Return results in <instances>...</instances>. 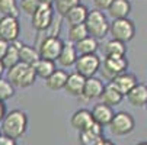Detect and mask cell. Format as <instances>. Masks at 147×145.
Returning a JSON list of instances; mask_svg holds the SVG:
<instances>
[{
    "mask_svg": "<svg viewBox=\"0 0 147 145\" xmlns=\"http://www.w3.org/2000/svg\"><path fill=\"white\" fill-rule=\"evenodd\" d=\"M28 128V116L24 110H10L5 115L2 125H0V134L6 135L12 139L20 138Z\"/></svg>",
    "mask_w": 147,
    "mask_h": 145,
    "instance_id": "obj_1",
    "label": "cell"
},
{
    "mask_svg": "<svg viewBox=\"0 0 147 145\" xmlns=\"http://www.w3.org/2000/svg\"><path fill=\"white\" fill-rule=\"evenodd\" d=\"M7 80L13 87L26 89L35 83L36 76H35L34 67L26 65L24 63H18L15 67L7 70Z\"/></svg>",
    "mask_w": 147,
    "mask_h": 145,
    "instance_id": "obj_2",
    "label": "cell"
},
{
    "mask_svg": "<svg viewBox=\"0 0 147 145\" xmlns=\"http://www.w3.org/2000/svg\"><path fill=\"white\" fill-rule=\"evenodd\" d=\"M85 26L88 29L89 36L95 38V39H102L107 36V33L109 32V22L107 16L99 10H90L88 12L86 20H85Z\"/></svg>",
    "mask_w": 147,
    "mask_h": 145,
    "instance_id": "obj_3",
    "label": "cell"
},
{
    "mask_svg": "<svg viewBox=\"0 0 147 145\" xmlns=\"http://www.w3.org/2000/svg\"><path fill=\"white\" fill-rule=\"evenodd\" d=\"M128 68V59L125 57H105L103 63H100V74L108 81L114 80L117 76L125 73Z\"/></svg>",
    "mask_w": 147,
    "mask_h": 145,
    "instance_id": "obj_4",
    "label": "cell"
},
{
    "mask_svg": "<svg viewBox=\"0 0 147 145\" xmlns=\"http://www.w3.org/2000/svg\"><path fill=\"white\" fill-rule=\"evenodd\" d=\"M109 32L112 35V39L119 41V42H128L136 35V25L131 19H114L109 25Z\"/></svg>",
    "mask_w": 147,
    "mask_h": 145,
    "instance_id": "obj_5",
    "label": "cell"
},
{
    "mask_svg": "<svg viewBox=\"0 0 147 145\" xmlns=\"http://www.w3.org/2000/svg\"><path fill=\"white\" fill-rule=\"evenodd\" d=\"M63 45H64V42H63L58 36H44L39 41V45L36 48L39 58L55 63L60 52H61Z\"/></svg>",
    "mask_w": 147,
    "mask_h": 145,
    "instance_id": "obj_6",
    "label": "cell"
},
{
    "mask_svg": "<svg viewBox=\"0 0 147 145\" xmlns=\"http://www.w3.org/2000/svg\"><path fill=\"white\" fill-rule=\"evenodd\" d=\"M136 126V120L131 113L128 112H118L114 115L111 123H109V129L111 134L115 136H125L134 131Z\"/></svg>",
    "mask_w": 147,
    "mask_h": 145,
    "instance_id": "obj_7",
    "label": "cell"
},
{
    "mask_svg": "<svg viewBox=\"0 0 147 145\" xmlns=\"http://www.w3.org/2000/svg\"><path fill=\"white\" fill-rule=\"evenodd\" d=\"M100 58L96 54H90V55H79L76 59V73L80 74L85 78H90L95 77V74L99 71L100 68Z\"/></svg>",
    "mask_w": 147,
    "mask_h": 145,
    "instance_id": "obj_8",
    "label": "cell"
},
{
    "mask_svg": "<svg viewBox=\"0 0 147 145\" xmlns=\"http://www.w3.org/2000/svg\"><path fill=\"white\" fill-rule=\"evenodd\" d=\"M54 9L53 6H44V7H39L38 10H35L31 17H32V28L36 32H44L47 31L53 22H54Z\"/></svg>",
    "mask_w": 147,
    "mask_h": 145,
    "instance_id": "obj_9",
    "label": "cell"
},
{
    "mask_svg": "<svg viewBox=\"0 0 147 145\" xmlns=\"http://www.w3.org/2000/svg\"><path fill=\"white\" fill-rule=\"evenodd\" d=\"M19 33H20V25L18 17H12V16L0 17V39L12 44L15 41H18Z\"/></svg>",
    "mask_w": 147,
    "mask_h": 145,
    "instance_id": "obj_10",
    "label": "cell"
},
{
    "mask_svg": "<svg viewBox=\"0 0 147 145\" xmlns=\"http://www.w3.org/2000/svg\"><path fill=\"white\" fill-rule=\"evenodd\" d=\"M109 83H111V84H112L122 96H127V94L138 84V80H137V77H136L134 74L125 71V73L117 76V77H115L114 80H111Z\"/></svg>",
    "mask_w": 147,
    "mask_h": 145,
    "instance_id": "obj_11",
    "label": "cell"
},
{
    "mask_svg": "<svg viewBox=\"0 0 147 145\" xmlns=\"http://www.w3.org/2000/svg\"><path fill=\"white\" fill-rule=\"evenodd\" d=\"M103 139V128L96 123H93L89 129L79 132V142L82 145H102Z\"/></svg>",
    "mask_w": 147,
    "mask_h": 145,
    "instance_id": "obj_12",
    "label": "cell"
},
{
    "mask_svg": "<svg viewBox=\"0 0 147 145\" xmlns=\"http://www.w3.org/2000/svg\"><path fill=\"white\" fill-rule=\"evenodd\" d=\"M90 113H92L93 122L96 123V125L102 126V128L103 126H109V123H111V120H112V118L115 115L114 109L107 106V105H103V103H98V105H95L93 109L90 110Z\"/></svg>",
    "mask_w": 147,
    "mask_h": 145,
    "instance_id": "obj_13",
    "label": "cell"
},
{
    "mask_svg": "<svg viewBox=\"0 0 147 145\" xmlns=\"http://www.w3.org/2000/svg\"><path fill=\"white\" fill-rule=\"evenodd\" d=\"M70 123H71V126H73L76 131L82 132V131L89 129L95 122H93V119H92L90 110H88V109H79V110H76V112L73 113V116H71V119H70Z\"/></svg>",
    "mask_w": 147,
    "mask_h": 145,
    "instance_id": "obj_14",
    "label": "cell"
},
{
    "mask_svg": "<svg viewBox=\"0 0 147 145\" xmlns=\"http://www.w3.org/2000/svg\"><path fill=\"white\" fill-rule=\"evenodd\" d=\"M103 83L96 78V77H90L85 80V86H83V92H82V99L83 100H92V99H98L100 97L102 92H103Z\"/></svg>",
    "mask_w": 147,
    "mask_h": 145,
    "instance_id": "obj_15",
    "label": "cell"
},
{
    "mask_svg": "<svg viewBox=\"0 0 147 145\" xmlns=\"http://www.w3.org/2000/svg\"><path fill=\"white\" fill-rule=\"evenodd\" d=\"M85 80H86L85 77H82L77 73L69 74L67 81H66V86H64V92L67 94H70V96L80 97L82 92H83V86H85Z\"/></svg>",
    "mask_w": 147,
    "mask_h": 145,
    "instance_id": "obj_16",
    "label": "cell"
},
{
    "mask_svg": "<svg viewBox=\"0 0 147 145\" xmlns=\"http://www.w3.org/2000/svg\"><path fill=\"white\" fill-rule=\"evenodd\" d=\"M125 97H127V100L131 106H136V108L146 106V103H147V84L138 83Z\"/></svg>",
    "mask_w": 147,
    "mask_h": 145,
    "instance_id": "obj_17",
    "label": "cell"
},
{
    "mask_svg": "<svg viewBox=\"0 0 147 145\" xmlns=\"http://www.w3.org/2000/svg\"><path fill=\"white\" fill-rule=\"evenodd\" d=\"M88 7L85 5H77L74 7H71L64 16L66 20H67V23L70 26H74V25H82V23H85V20H86V16H88Z\"/></svg>",
    "mask_w": 147,
    "mask_h": 145,
    "instance_id": "obj_18",
    "label": "cell"
},
{
    "mask_svg": "<svg viewBox=\"0 0 147 145\" xmlns=\"http://www.w3.org/2000/svg\"><path fill=\"white\" fill-rule=\"evenodd\" d=\"M99 99L102 100L103 105L112 108V106L119 105V103L122 102V99H124V96L111 84V83H108V84L103 86V92H102V94H100Z\"/></svg>",
    "mask_w": 147,
    "mask_h": 145,
    "instance_id": "obj_19",
    "label": "cell"
},
{
    "mask_svg": "<svg viewBox=\"0 0 147 145\" xmlns=\"http://www.w3.org/2000/svg\"><path fill=\"white\" fill-rule=\"evenodd\" d=\"M77 51L74 48L73 44H64L61 48V52L57 58L58 64L61 67H71L76 64V59H77Z\"/></svg>",
    "mask_w": 147,
    "mask_h": 145,
    "instance_id": "obj_20",
    "label": "cell"
},
{
    "mask_svg": "<svg viewBox=\"0 0 147 145\" xmlns=\"http://www.w3.org/2000/svg\"><path fill=\"white\" fill-rule=\"evenodd\" d=\"M108 12L114 19H125L131 12V3L128 0H114Z\"/></svg>",
    "mask_w": 147,
    "mask_h": 145,
    "instance_id": "obj_21",
    "label": "cell"
},
{
    "mask_svg": "<svg viewBox=\"0 0 147 145\" xmlns=\"http://www.w3.org/2000/svg\"><path fill=\"white\" fill-rule=\"evenodd\" d=\"M38 59H39V54H38V49L35 47L25 45V44L19 45V61L20 63L32 67Z\"/></svg>",
    "mask_w": 147,
    "mask_h": 145,
    "instance_id": "obj_22",
    "label": "cell"
},
{
    "mask_svg": "<svg viewBox=\"0 0 147 145\" xmlns=\"http://www.w3.org/2000/svg\"><path fill=\"white\" fill-rule=\"evenodd\" d=\"M19 45H20V42H18V41H15V42H12L9 45L5 57L2 58V64H3L5 70H10L18 63H20L19 61Z\"/></svg>",
    "mask_w": 147,
    "mask_h": 145,
    "instance_id": "obj_23",
    "label": "cell"
},
{
    "mask_svg": "<svg viewBox=\"0 0 147 145\" xmlns=\"http://www.w3.org/2000/svg\"><path fill=\"white\" fill-rule=\"evenodd\" d=\"M67 77H69V74L64 70H55L45 80V86L50 90H61V89H64V86H66Z\"/></svg>",
    "mask_w": 147,
    "mask_h": 145,
    "instance_id": "obj_24",
    "label": "cell"
},
{
    "mask_svg": "<svg viewBox=\"0 0 147 145\" xmlns=\"http://www.w3.org/2000/svg\"><path fill=\"white\" fill-rule=\"evenodd\" d=\"M74 48L77 51V55H90V54H96L99 44H98V39L92 36H86L80 42L74 44Z\"/></svg>",
    "mask_w": 147,
    "mask_h": 145,
    "instance_id": "obj_25",
    "label": "cell"
},
{
    "mask_svg": "<svg viewBox=\"0 0 147 145\" xmlns=\"http://www.w3.org/2000/svg\"><path fill=\"white\" fill-rule=\"evenodd\" d=\"M32 67H34L35 76L44 78V80H47V78L55 71V63H53V61H48V59H41V58L36 61Z\"/></svg>",
    "mask_w": 147,
    "mask_h": 145,
    "instance_id": "obj_26",
    "label": "cell"
},
{
    "mask_svg": "<svg viewBox=\"0 0 147 145\" xmlns=\"http://www.w3.org/2000/svg\"><path fill=\"white\" fill-rule=\"evenodd\" d=\"M103 52H105V57H125V54H127V47H125L124 42L111 39L105 44Z\"/></svg>",
    "mask_w": 147,
    "mask_h": 145,
    "instance_id": "obj_27",
    "label": "cell"
},
{
    "mask_svg": "<svg viewBox=\"0 0 147 145\" xmlns=\"http://www.w3.org/2000/svg\"><path fill=\"white\" fill-rule=\"evenodd\" d=\"M44 6H53V0H22L19 9L26 15H32L35 10Z\"/></svg>",
    "mask_w": 147,
    "mask_h": 145,
    "instance_id": "obj_28",
    "label": "cell"
},
{
    "mask_svg": "<svg viewBox=\"0 0 147 145\" xmlns=\"http://www.w3.org/2000/svg\"><path fill=\"white\" fill-rule=\"evenodd\" d=\"M86 36H89V33H88V29H86L85 23L70 26V29H69V41H70V44L74 45V44L80 42L82 39H85Z\"/></svg>",
    "mask_w": 147,
    "mask_h": 145,
    "instance_id": "obj_29",
    "label": "cell"
},
{
    "mask_svg": "<svg viewBox=\"0 0 147 145\" xmlns=\"http://www.w3.org/2000/svg\"><path fill=\"white\" fill-rule=\"evenodd\" d=\"M19 5L16 0H0V13L3 16H12L18 17L19 16Z\"/></svg>",
    "mask_w": 147,
    "mask_h": 145,
    "instance_id": "obj_30",
    "label": "cell"
},
{
    "mask_svg": "<svg viewBox=\"0 0 147 145\" xmlns=\"http://www.w3.org/2000/svg\"><path fill=\"white\" fill-rule=\"evenodd\" d=\"M80 0H53V9L60 16H64L71 7L77 6Z\"/></svg>",
    "mask_w": 147,
    "mask_h": 145,
    "instance_id": "obj_31",
    "label": "cell"
},
{
    "mask_svg": "<svg viewBox=\"0 0 147 145\" xmlns=\"http://www.w3.org/2000/svg\"><path fill=\"white\" fill-rule=\"evenodd\" d=\"M15 94V87L9 83L7 78H0V102H6Z\"/></svg>",
    "mask_w": 147,
    "mask_h": 145,
    "instance_id": "obj_32",
    "label": "cell"
},
{
    "mask_svg": "<svg viewBox=\"0 0 147 145\" xmlns=\"http://www.w3.org/2000/svg\"><path fill=\"white\" fill-rule=\"evenodd\" d=\"M112 2H114V0H93L95 7H96V10H99V12L108 10L109 6L112 5Z\"/></svg>",
    "mask_w": 147,
    "mask_h": 145,
    "instance_id": "obj_33",
    "label": "cell"
},
{
    "mask_svg": "<svg viewBox=\"0 0 147 145\" xmlns=\"http://www.w3.org/2000/svg\"><path fill=\"white\" fill-rule=\"evenodd\" d=\"M0 145H18V144H16V139H12L6 135L0 134Z\"/></svg>",
    "mask_w": 147,
    "mask_h": 145,
    "instance_id": "obj_34",
    "label": "cell"
},
{
    "mask_svg": "<svg viewBox=\"0 0 147 145\" xmlns=\"http://www.w3.org/2000/svg\"><path fill=\"white\" fill-rule=\"evenodd\" d=\"M9 45H10L9 42H6V41H3V39H0V61H2V58L5 57V54H6Z\"/></svg>",
    "mask_w": 147,
    "mask_h": 145,
    "instance_id": "obj_35",
    "label": "cell"
},
{
    "mask_svg": "<svg viewBox=\"0 0 147 145\" xmlns=\"http://www.w3.org/2000/svg\"><path fill=\"white\" fill-rule=\"evenodd\" d=\"M7 112H6V105L3 102H0V122L3 120V118H5V115H6Z\"/></svg>",
    "mask_w": 147,
    "mask_h": 145,
    "instance_id": "obj_36",
    "label": "cell"
},
{
    "mask_svg": "<svg viewBox=\"0 0 147 145\" xmlns=\"http://www.w3.org/2000/svg\"><path fill=\"white\" fill-rule=\"evenodd\" d=\"M102 145H115L112 141H109V139H107V138H105L103 139V142H102Z\"/></svg>",
    "mask_w": 147,
    "mask_h": 145,
    "instance_id": "obj_37",
    "label": "cell"
},
{
    "mask_svg": "<svg viewBox=\"0 0 147 145\" xmlns=\"http://www.w3.org/2000/svg\"><path fill=\"white\" fill-rule=\"evenodd\" d=\"M3 73H5V67L2 64V61H0V78H3Z\"/></svg>",
    "mask_w": 147,
    "mask_h": 145,
    "instance_id": "obj_38",
    "label": "cell"
},
{
    "mask_svg": "<svg viewBox=\"0 0 147 145\" xmlns=\"http://www.w3.org/2000/svg\"><path fill=\"white\" fill-rule=\"evenodd\" d=\"M136 145H147V141H143V142H138V144H136Z\"/></svg>",
    "mask_w": 147,
    "mask_h": 145,
    "instance_id": "obj_39",
    "label": "cell"
},
{
    "mask_svg": "<svg viewBox=\"0 0 147 145\" xmlns=\"http://www.w3.org/2000/svg\"><path fill=\"white\" fill-rule=\"evenodd\" d=\"M144 108H146V112H147V103H146V106H144Z\"/></svg>",
    "mask_w": 147,
    "mask_h": 145,
    "instance_id": "obj_40",
    "label": "cell"
}]
</instances>
